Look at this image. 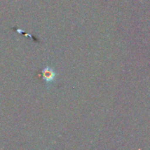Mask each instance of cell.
I'll return each instance as SVG.
<instances>
[{
    "label": "cell",
    "mask_w": 150,
    "mask_h": 150,
    "mask_svg": "<svg viewBox=\"0 0 150 150\" xmlns=\"http://www.w3.org/2000/svg\"><path fill=\"white\" fill-rule=\"evenodd\" d=\"M42 79L46 82H51L54 81L56 76V73H54V70L52 69L49 68V67H46V68L43 69L42 72Z\"/></svg>",
    "instance_id": "obj_1"
}]
</instances>
